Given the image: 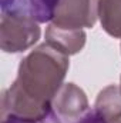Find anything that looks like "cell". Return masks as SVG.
Instances as JSON below:
<instances>
[{
	"instance_id": "6da1fadb",
	"label": "cell",
	"mask_w": 121,
	"mask_h": 123,
	"mask_svg": "<svg viewBox=\"0 0 121 123\" xmlns=\"http://www.w3.org/2000/svg\"><path fill=\"white\" fill-rule=\"evenodd\" d=\"M40 29L30 14L19 10L3 12L1 47L4 52H22L38 39Z\"/></svg>"
}]
</instances>
